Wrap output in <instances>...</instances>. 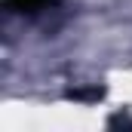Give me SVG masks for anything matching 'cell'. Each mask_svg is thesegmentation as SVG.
Returning <instances> with one entry per match:
<instances>
[{
	"instance_id": "6da1fadb",
	"label": "cell",
	"mask_w": 132,
	"mask_h": 132,
	"mask_svg": "<svg viewBox=\"0 0 132 132\" xmlns=\"http://www.w3.org/2000/svg\"><path fill=\"white\" fill-rule=\"evenodd\" d=\"M46 3H52V0H6V9H12V12H37Z\"/></svg>"
}]
</instances>
